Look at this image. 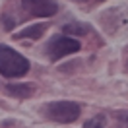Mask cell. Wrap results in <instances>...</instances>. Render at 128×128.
Here are the masks:
<instances>
[{
  "label": "cell",
  "mask_w": 128,
  "mask_h": 128,
  "mask_svg": "<svg viewBox=\"0 0 128 128\" xmlns=\"http://www.w3.org/2000/svg\"><path fill=\"white\" fill-rule=\"evenodd\" d=\"M29 72V62L8 45H0V74L6 78H22Z\"/></svg>",
  "instance_id": "1"
},
{
  "label": "cell",
  "mask_w": 128,
  "mask_h": 128,
  "mask_svg": "<svg viewBox=\"0 0 128 128\" xmlns=\"http://www.w3.org/2000/svg\"><path fill=\"white\" fill-rule=\"evenodd\" d=\"M45 114L56 122H74L80 116V105L72 101H52L45 105Z\"/></svg>",
  "instance_id": "2"
},
{
  "label": "cell",
  "mask_w": 128,
  "mask_h": 128,
  "mask_svg": "<svg viewBox=\"0 0 128 128\" xmlns=\"http://www.w3.org/2000/svg\"><path fill=\"white\" fill-rule=\"evenodd\" d=\"M78 50H80V41L72 39V37H54L47 47V52L52 60H58V58L78 52Z\"/></svg>",
  "instance_id": "3"
},
{
  "label": "cell",
  "mask_w": 128,
  "mask_h": 128,
  "mask_svg": "<svg viewBox=\"0 0 128 128\" xmlns=\"http://www.w3.org/2000/svg\"><path fill=\"white\" fill-rule=\"evenodd\" d=\"M22 6L29 16L48 18L58 12V4L54 0H22Z\"/></svg>",
  "instance_id": "4"
},
{
  "label": "cell",
  "mask_w": 128,
  "mask_h": 128,
  "mask_svg": "<svg viewBox=\"0 0 128 128\" xmlns=\"http://www.w3.org/2000/svg\"><path fill=\"white\" fill-rule=\"evenodd\" d=\"M47 24H35V25H29L25 27L24 31L16 33V39H39L43 33L47 31Z\"/></svg>",
  "instance_id": "5"
},
{
  "label": "cell",
  "mask_w": 128,
  "mask_h": 128,
  "mask_svg": "<svg viewBox=\"0 0 128 128\" xmlns=\"http://www.w3.org/2000/svg\"><path fill=\"white\" fill-rule=\"evenodd\" d=\"M6 91H8L10 95L14 97H31L33 93V86H29V84H10L8 88H6Z\"/></svg>",
  "instance_id": "6"
},
{
  "label": "cell",
  "mask_w": 128,
  "mask_h": 128,
  "mask_svg": "<svg viewBox=\"0 0 128 128\" xmlns=\"http://www.w3.org/2000/svg\"><path fill=\"white\" fill-rule=\"evenodd\" d=\"M89 27L84 24H68L64 27V33H76V35H88Z\"/></svg>",
  "instance_id": "7"
},
{
  "label": "cell",
  "mask_w": 128,
  "mask_h": 128,
  "mask_svg": "<svg viewBox=\"0 0 128 128\" xmlns=\"http://www.w3.org/2000/svg\"><path fill=\"white\" fill-rule=\"evenodd\" d=\"M84 128H103V124H101L99 118H93V120H88V122L84 124Z\"/></svg>",
  "instance_id": "8"
},
{
  "label": "cell",
  "mask_w": 128,
  "mask_h": 128,
  "mask_svg": "<svg viewBox=\"0 0 128 128\" xmlns=\"http://www.w3.org/2000/svg\"><path fill=\"white\" fill-rule=\"evenodd\" d=\"M116 118H118L120 122L124 124V126H128V111H122V112H118V114H116Z\"/></svg>",
  "instance_id": "9"
},
{
  "label": "cell",
  "mask_w": 128,
  "mask_h": 128,
  "mask_svg": "<svg viewBox=\"0 0 128 128\" xmlns=\"http://www.w3.org/2000/svg\"><path fill=\"white\" fill-rule=\"evenodd\" d=\"M76 2H86V0H76Z\"/></svg>",
  "instance_id": "10"
}]
</instances>
